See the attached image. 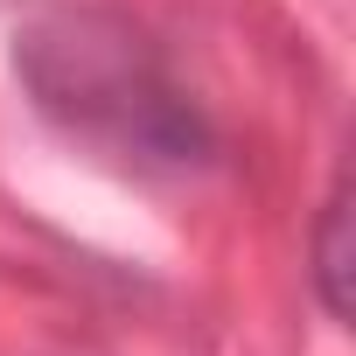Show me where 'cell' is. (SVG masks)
<instances>
[{"mask_svg": "<svg viewBox=\"0 0 356 356\" xmlns=\"http://www.w3.org/2000/svg\"><path fill=\"white\" fill-rule=\"evenodd\" d=\"M15 77L29 84L35 112L133 168V175H189L217 154V126L189 98V84L168 70L161 42L98 0H49L15 29Z\"/></svg>", "mask_w": 356, "mask_h": 356, "instance_id": "obj_1", "label": "cell"}, {"mask_svg": "<svg viewBox=\"0 0 356 356\" xmlns=\"http://www.w3.org/2000/svg\"><path fill=\"white\" fill-rule=\"evenodd\" d=\"M342 231H349V182H335L328 203H321V217H314V300H321L335 321L349 314V293H342V273H349Z\"/></svg>", "mask_w": 356, "mask_h": 356, "instance_id": "obj_2", "label": "cell"}]
</instances>
